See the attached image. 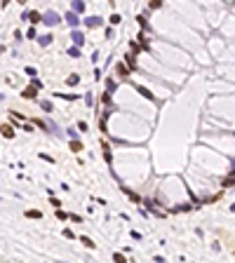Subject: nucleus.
<instances>
[{
  "mask_svg": "<svg viewBox=\"0 0 235 263\" xmlns=\"http://www.w3.org/2000/svg\"><path fill=\"white\" fill-rule=\"evenodd\" d=\"M49 42H52V35H43V38H40V45H43V47L49 45Z\"/></svg>",
  "mask_w": 235,
  "mask_h": 263,
  "instance_id": "obj_14",
  "label": "nucleus"
},
{
  "mask_svg": "<svg viewBox=\"0 0 235 263\" xmlns=\"http://www.w3.org/2000/svg\"><path fill=\"white\" fill-rule=\"evenodd\" d=\"M0 129H2V136H14V127H12V125H2V127H0Z\"/></svg>",
  "mask_w": 235,
  "mask_h": 263,
  "instance_id": "obj_6",
  "label": "nucleus"
},
{
  "mask_svg": "<svg viewBox=\"0 0 235 263\" xmlns=\"http://www.w3.org/2000/svg\"><path fill=\"white\" fill-rule=\"evenodd\" d=\"M85 26H87V28L101 26V16H87V19H85Z\"/></svg>",
  "mask_w": 235,
  "mask_h": 263,
  "instance_id": "obj_2",
  "label": "nucleus"
},
{
  "mask_svg": "<svg viewBox=\"0 0 235 263\" xmlns=\"http://www.w3.org/2000/svg\"><path fill=\"white\" fill-rule=\"evenodd\" d=\"M82 242H85V247H90V249H94V242H92L90 237H82Z\"/></svg>",
  "mask_w": 235,
  "mask_h": 263,
  "instance_id": "obj_16",
  "label": "nucleus"
},
{
  "mask_svg": "<svg viewBox=\"0 0 235 263\" xmlns=\"http://www.w3.org/2000/svg\"><path fill=\"white\" fill-rule=\"evenodd\" d=\"M66 21H68L71 26H78V16H75V12H68V14H66Z\"/></svg>",
  "mask_w": 235,
  "mask_h": 263,
  "instance_id": "obj_8",
  "label": "nucleus"
},
{
  "mask_svg": "<svg viewBox=\"0 0 235 263\" xmlns=\"http://www.w3.org/2000/svg\"><path fill=\"white\" fill-rule=\"evenodd\" d=\"M101 148H104V158H106L108 162H111V146H108V143H104Z\"/></svg>",
  "mask_w": 235,
  "mask_h": 263,
  "instance_id": "obj_11",
  "label": "nucleus"
},
{
  "mask_svg": "<svg viewBox=\"0 0 235 263\" xmlns=\"http://www.w3.org/2000/svg\"><path fill=\"white\" fill-rule=\"evenodd\" d=\"M68 85H78V75H71V78H68Z\"/></svg>",
  "mask_w": 235,
  "mask_h": 263,
  "instance_id": "obj_19",
  "label": "nucleus"
},
{
  "mask_svg": "<svg viewBox=\"0 0 235 263\" xmlns=\"http://www.w3.org/2000/svg\"><path fill=\"white\" fill-rule=\"evenodd\" d=\"M43 21L47 24V26H57V24H59V14H57V12H47V14L43 16Z\"/></svg>",
  "mask_w": 235,
  "mask_h": 263,
  "instance_id": "obj_1",
  "label": "nucleus"
},
{
  "mask_svg": "<svg viewBox=\"0 0 235 263\" xmlns=\"http://www.w3.org/2000/svg\"><path fill=\"white\" fill-rule=\"evenodd\" d=\"M139 92H141V94H144V96H146V99H153V94H150V92H148V90H144V87H139Z\"/></svg>",
  "mask_w": 235,
  "mask_h": 263,
  "instance_id": "obj_17",
  "label": "nucleus"
},
{
  "mask_svg": "<svg viewBox=\"0 0 235 263\" xmlns=\"http://www.w3.org/2000/svg\"><path fill=\"white\" fill-rule=\"evenodd\" d=\"M24 19H28L31 24H38V21H40V14H38V12H26V14H24Z\"/></svg>",
  "mask_w": 235,
  "mask_h": 263,
  "instance_id": "obj_5",
  "label": "nucleus"
},
{
  "mask_svg": "<svg viewBox=\"0 0 235 263\" xmlns=\"http://www.w3.org/2000/svg\"><path fill=\"white\" fill-rule=\"evenodd\" d=\"M40 106H43V111H47V113H52V111H54V106L49 104V101H43Z\"/></svg>",
  "mask_w": 235,
  "mask_h": 263,
  "instance_id": "obj_12",
  "label": "nucleus"
},
{
  "mask_svg": "<svg viewBox=\"0 0 235 263\" xmlns=\"http://www.w3.org/2000/svg\"><path fill=\"white\" fill-rule=\"evenodd\" d=\"M21 96H24V99H35L38 92H35V87H26V90L21 92Z\"/></svg>",
  "mask_w": 235,
  "mask_h": 263,
  "instance_id": "obj_3",
  "label": "nucleus"
},
{
  "mask_svg": "<svg viewBox=\"0 0 235 263\" xmlns=\"http://www.w3.org/2000/svg\"><path fill=\"white\" fill-rule=\"evenodd\" d=\"M71 150H73V153H80V150H82V143L73 139V141H71Z\"/></svg>",
  "mask_w": 235,
  "mask_h": 263,
  "instance_id": "obj_9",
  "label": "nucleus"
},
{
  "mask_svg": "<svg viewBox=\"0 0 235 263\" xmlns=\"http://www.w3.org/2000/svg\"><path fill=\"white\" fill-rule=\"evenodd\" d=\"M68 54H71V57H80V49H78V47H71Z\"/></svg>",
  "mask_w": 235,
  "mask_h": 263,
  "instance_id": "obj_15",
  "label": "nucleus"
},
{
  "mask_svg": "<svg viewBox=\"0 0 235 263\" xmlns=\"http://www.w3.org/2000/svg\"><path fill=\"white\" fill-rule=\"evenodd\" d=\"M118 75H122V78H127V75H129V68L125 66V63H118Z\"/></svg>",
  "mask_w": 235,
  "mask_h": 263,
  "instance_id": "obj_7",
  "label": "nucleus"
},
{
  "mask_svg": "<svg viewBox=\"0 0 235 263\" xmlns=\"http://www.w3.org/2000/svg\"><path fill=\"white\" fill-rule=\"evenodd\" d=\"M19 2H26V0H19Z\"/></svg>",
  "mask_w": 235,
  "mask_h": 263,
  "instance_id": "obj_21",
  "label": "nucleus"
},
{
  "mask_svg": "<svg viewBox=\"0 0 235 263\" xmlns=\"http://www.w3.org/2000/svg\"><path fill=\"white\" fill-rule=\"evenodd\" d=\"M73 10L75 12H82V10H85V2H82V0H75V2H73Z\"/></svg>",
  "mask_w": 235,
  "mask_h": 263,
  "instance_id": "obj_10",
  "label": "nucleus"
},
{
  "mask_svg": "<svg viewBox=\"0 0 235 263\" xmlns=\"http://www.w3.org/2000/svg\"><path fill=\"white\" fill-rule=\"evenodd\" d=\"M26 216H31V219H40L43 214H40L38 209H31V211H26Z\"/></svg>",
  "mask_w": 235,
  "mask_h": 263,
  "instance_id": "obj_13",
  "label": "nucleus"
},
{
  "mask_svg": "<svg viewBox=\"0 0 235 263\" xmlns=\"http://www.w3.org/2000/svg\"><path fill=\"white\" fill-rule=\"evenodd\" d=\"M106 87H108V92H113L115 90V82H113V80H106Z\"/></svg>",
  "mask_w": 235,
  "mask_h": 263,
  "instance_id": "obj_18",
  "label": "nucleus"
},
{
  "mask_svg": "<svg viewBox=\"0 0 235 263\" xmlns=\"http://www.w3.org/2000/svg\"><path fill=\"white\" fill-rule=\"evenodd\" d=\"M233 183H235V179H233V176H228V179L223 181V186H233Z\"/></svg>",
  "mask_w": 235,
  "mask_h": 263,
  "instance_id": "obj_20",
  "label": "nucleus"
},
{
  "mask_svg": "<svg viewBox=\"0 0 235 263\" xmlns=\"http://www.w3.org/2000/svg\"><path fill=\"white\" fill-rule=\"evenodd\" d=\"M71 38H73L75 45H82V42H85V35H82L80 31H73V33H71Z\"/></svg>",
  "mask_w": 235,
  "mask_h": 263,
  "instance_id": "obj_4",
  "label": "nucleus"
}]
</instances>
